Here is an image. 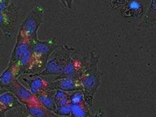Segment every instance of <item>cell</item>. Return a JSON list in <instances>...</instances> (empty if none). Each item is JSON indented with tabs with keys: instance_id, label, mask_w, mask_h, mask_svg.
Wrapping results in <instances>:
<instances>
[{
	"instance_id": "6da1fadb",
	"label": "cell",
	"mask_w": 156,
	"mask_h": 117,
	"mask_svg": "<svg viewBox=\"0 0 156 117\" xmlns=\"http://www.w3.org/2000/svg\"><path fill=\"white\" fill-rule=\"evenodd\" d=\"M85 102L90 109H92L95 94L101 83V73L99 70V57L91 53V58L87 69L79 78Z\"/></svg>"
},
{
	"instance_id": "7a4b0ae2",
	"label": "cell",
	"mask_w": 156,
	"mask_h": 117,
	"mask_svg": "<svg viewBox=\"0 0 156 117\" xmlns=\"http://www.w3.org/2000/svg\"><path fill=\"white\" fill-rule=\"evenodd\" d=\"M9 62H17L20 66L21 75H31L33 59L31 43L18 33Z\"/></svg>"
},
{
	"instance_id": "3957f363",
	"label": "cell",
	"mask_w": 156,
	"mask_h": 117,
	"mask_svg": "<svg viewBox=\"0 0 156 117\" xmlns=\"http://www.w3.org/2000/svg\"><path fill=\"white\" fill-rule=\"evenodd\" d=\"M33 52V66L31 75H36L41 73L45 68L49 57L57 48L54 40H41L36 39L30 41Z\"/></svg>"
},
{
	"instance_id": "277c9868",
	"label": "cell",
	"mask_w": 156,
	"mask_h": 117,
	"mask_svg": "<svg viewBox=\"0 0 156 117\" xmlns=\"http://www.w3.org/2000/svg\"><path fill=\"white\" fill-rule=\"evenodd\" d=\"M45 13V9L43 6H34L27 17L22 22L18 33L30 41L38 39L37 32L44 21Z\"/></svg>"
},
{
	"instance_id": "5b68a950",
	"label": "cell",
	"mask_w": 156,
	"mask_h": 117,
	"mask_svg": "<svg viewBox=\"0 0 156 117\" xmlns=\"http://www.w3.org/2000/svg\"><path fill=\"white\" fill-rule=\"evenodd\" d=\"M58 48L59 50L58 51L57 54L51 60H48L45 68L36 75L42 77L47 76H58L63 73L67 63L71 57V53L73 49L70 48L65 45Z\"/></svg>"
},
{
	"instance_id": "8992f818",
	"label": "cell",
	"mask_w": 156,
	"mask_h": 117,
	"mask_svg": "<svg viewBox=\"0 0 156 117\" xmlns=\"http://www.w3.org/2000/svg\"><path fill=\"white\" fill-rule=\"evenodd\" d=\"M7 91L12 93L18 101L25 106L41 104L37 96L20 83L18 79L7 88Z\"/></svg>"
},
{
	"instance_id": "52a82bcc",
	"label": "cell",
	"mask_w": 156,
	"mask_h": 117,
	"mask_svg": "<svg viewBox=\"0 0 156 117\" xmlns=\"http://www.w3.org/2000/svg\"><path fill=\"white\" fill-rule=\"evenodd\" d=\"M88 65H86L79 58L71 57L67 63L63 73L58 76L55 79L58 78H72L79 79L83 72L87 69Z\"/></svg>"
},
{
	"instance_id": "ba28073f",
	"label": "cell",
	"mask_w": 156,
	"mask_h": 117,
	"mask_svg": "<svg viewBox=\"0 0 156 117\" xmlns=\"http://www.w3.org/2000/svg\"><path fill=\"white\" fill-rule=\"evenodd\" d=\"M18 80L23 81L27 86V88L37 96V94L48 91L49 83L43 77L37 75H20Z\"/></svg>"
},
{
	"instance_id": "9c48e42d",
	"label": "cell",
	"mask_w": 156,
	"mask_h": 117,
	"mask_svg": "<svg viewBox=\"0 0 156 117\" xmlns=\"http://www.w3.org/2000/svg\"><path fill=\"white\" fill-rule=\"evenodd\" d=\"M21 75L20 66L17 62H9L7 68L0 75V88L7 89Z\"/></svg>"
},
{
	"instance_id": "30bf717a",
	"label": "cell",
	"mask_w": 156,
	"mask_h": 117,
	"mask_svg": "<svg viewBox=\"0 0 156 117\" xmlns=\"http://www.w3.org/2000/svg\"><path fill=\"white\" fill-rule=\"evenodd\" d=\"M61 90L66 92H73L76 91H82L81 83L79 79L58 78L55 79L50 83L48 91Z\"/></svg>"
},
{
	"instance_id": "8fae6325",
	"label": "cell",
	"mask_w": 156,
	"mask_h": 117,
	"mask_svg": "<svg viewBox=\"0 0 156 117\" xmlns=\"http://www.w3.org/2000/svg\"><path fill=\"white\" fill-rule=\"evenodd\" d=\"M119 10L124 17L129 19H135L139 18L143 15L144 7L143 4L138 1L129 0Z\"/></svg>"
},
{
	"instance_id": "7c38bea8",
	"label": "cell",
	"mask_w": 156,
	"mask_h": 117,
	"mask_svg": "<svg viewBox=\"0 0 156 117\" xmlns=\"http://www.w3.org/2000/svg\"><path fill=\"white\" fill-rule=\"evenodd\" d=\"M23 106L10 91H7L0 94V113L2 114H5L9 111Z\"/></svg>"
},
{
	"instance_id": "4fadbf2b",
	"label": "cell",
	"mask_w": 156,
	"mask_h": 117,
	"mask_svg": "<svg viewBox=\"0 0 156 117\" xmlns=\"http://www.w3.org/2000/svg\"><path fill=\"white\" fill-rule=\"evenodd\" d=\"M16 17L0 12V30L6 37H10L12 32L15 26Z\"/></svg>"
},
{
	"instance_id": "5bb4252c",
	"label": "cell",
	"mask_w": 156,
	"mask_h": 117,
	"mask_svg": "<svg viewBox=\"0 0 156 117\" xmlns=\"http://www.w3.org/2000/svg\"><path fill=\"white\" fill-rule=\"evenodd\" d=\"M54 94H55V91H47L40 94H37L36 96H37L39 102H41V104L45 108L52 112H54V111L56 108V106H55L53 98Z\"/></svg>"
},
{
	"instance_id": "9a60e30c",
	"label": "cell",
	"mask_w": 156,
	"mask_h": 117,
	"mask_svg": "<svg viewBox=\"0 0 156 117\" xmlns=\"http://www.w3.org/2000/svg\"><path fill=\"white\" fill-rule=\"evenodd\" d=\"M26 110L33 117H59L53 112L48 110L42 104L26 106Z\"/></svg>"
},
{
	"instance_id": "2e32d148",
	"label": "cell",
	"mask_w": 156,
	"mask_h": 117,
	"mask_svg": "<svg viewBox=\"0 0 156 117\" xmlns=\"http://www.w3.org/2000/svg\"><path fill=\"white\" fill-rule=\"evenodd\" d=\"M71 115L76 117H92L91 109L86 102L76 105H72Z\"/></svg>"
},
{
	"instance_id": "e0dca14e",
	"label": "cell",
	"mask_w": 156,
	"mask_h": 117,
	"mask_svg": "<svg viewBox=\"0 0 156 117\" xmlns=\"http://www.w3.org/2000/svg\"><path fill=\"white\" fill-rule=\"evenodd\" d=\"M155 0H150L147 11L143 19V24L145 26L151 25L155 21Z\"/></svg>"
},
{
	"instance_id": "ac0fdd59",
	"label": "cell",
	"mask_w": 156,
	"mask_h": 117,
	"mask_svg": "<svg viewBox=\"0 0 156 117\" xmlns=\"http://www.w3.org/2000/svg\"><path fill=\"white\" fill-rule=\"evenodd\" d=\"M54 102L56 107H59L66 104L69 102V92H66L61 90L55 91Z\"/></svg>"
},
{
	"instance_id": "d6986e66",
	"label": "cell",
	"mask_w": 156,
	"mask_h": 117,
	"mask_svg": "<svg viewBox=\"0 0 156 117\" xmlns=\"http://www.w3.org/2000/svg\"><path fill=\"white\" fill-rule=\"evenodd\" d=\"M0 12L16 17L17 9L11 0H0Z\"/></svg>"
},
{
	"instance_id": "ffe728a7",
	"label": "cell",
	"mask_w": 156,
	"mask_h": 117,
	"mask_svg": "<svg viewBox=\"0 0 156 117\" xmlns=\"http://www.w3.org/2000/svg\"><path fill=\"white\" fill-rule=\"evenodd\" d=\"M69 102L72 105H76L86 102L83 91H76L69 92Z\"/></svg>"
},
{
	"instance_id": "44dd1931",
	"label": "cell",
	"mask_w": 156,
	"mask_h": 117,
	"mask_svg": "<svg viewBox=\"0 0 156 117\" xmlns=\"http://www.w3.org/2000/svg\"><path fill=\"white\" fill-rule=\"evenodd\" d=\"M71 109L72 104H71V102H69L66 104L63 105V106L56 107V108H55L53 113L58 116L69 117L71 114Z\"/></svg>"
},
{
	"instance_id": "7402d4cb",
	"label": "cell",
	"mask_w": 156,
	"mask_h": 117,
	"mask_svg": "<svg viewBox=\"0 0 156 117\" xmlns=\"http://www.w3.org/2000/svg\"><path fill=\"white\" fill-rule=\"evenodd\" d=\"M129 0H109V3L112 8L115 9H120L123 6H125Z\"/></svg>"
},
{
	"instance_id": "603a6c76",
	"label": "cell",
	"mask_w": 156,
	"mask_h": 117,
	"mask_svg": "<svg viewBox=\"0 0 156 117\" xmlns=\"http://www.w3.org/2000/svg\"><path fill=\"white\" fill-rule=\"evenodd\" d=\"M73 0H63L64 7H68L69 9H71L73 7Z\"/></svg>"
},
{
	"instance_id": "cb8c5ba5",
	"label": "cell",
	"mask_w": 156,
	"mask_h": 117,
	"mask_svg": "<svg viewBox=\"0 0 156 117\" xmlns=\"http://www.w3.org/2000/svg\"><path fill=\"white\" fill-rule=\"evenodd\" d=\"M92 117H105V112H103V110L101 109V108H99V109L96 112L94 116H93Z\"/></svg>"
},
{
	"instance_id": "d4e9b609",
	"label": "cell",
	"mask_w": 156,
	"mask_h": 117,
	"mask_svg": "<svg viewBox=\"0 0 156 117\" xmlns=\"http://www.w3.org/2000/svg\"><path fill=\"white\" fill-rule=\"evenodd\" d=\"M16 117H32L28 113H27V114H23V115H20V116H16Z\"/></svg>"
},
{
	"instance_id": "484cf974",
	"label": "cell",
	"mask_w": 156,
	"mask_h": 117,
	"mask_svg": "<svg viewBox=\"0 0 156 117\" xmlns=\"http://www.w3.org/2000/svg\"><path fill=\"white\" fill-rule=\"evenodd\" d=\"M7 89H4V88H0V94H2V93L5 92V91H7Z\"/></svg>"
},
{
	"instance_id": "4316f807",
	"label": "cell",
	"mask_w": 156,
	"mask_h": 117,
	"mask_svg": "<svg viewBox=\"0 0 156 117\" xmlns=\"http://www.w3.org/2000/svg\"><path fill=\"white\" fill-rule=\"evenodd\" d=\"M0 117H6L5 114H2V113H0Z\"/></svg>"
},
{
	"instance_id": "83f0119b",
	"label": "cell",
	"mask_w": 156,
	"mask_h": 117,
	"mask_svg": "<svg viewBox=\"0 0 156 117\" xmlns=\"http://www.w3.org/2000/svg\"><path fill=\"white\" fill-rule=\"evenodd\" d=\"M69 117H76V116H73V115H70V116Z\"/></svg>"
},
{
	"instance_id": "f1b7e54d",
	"label": "cell",
	"mask_w": 156,
	"mask_h": 117,
	"mask_svg": "<svg viewBox=\"0 0 156 117\" xmlns=\"http://www.w3.org/2000/svg\"><path fill=\"white\" fill-rule=\"evenodd\" d=\"M59 1H61V2L62 3V4H63V0H59Z\"/></svg>"
},
{
	"instance_id": "f546056e",
	"label": "cell",
	"mask_w": 156,
	"mask_h": 117,
	"mask_svg": "<svg viewBox=\"0 0 156 117\" xmlns=\"http://www.w3.org/2000/svg\"><path fill=\"white\" fill-rule=\"evenodd\" d=\"M128 117H130V116H128Z\"/></svg>"
},
{
	"instance_id": "4dcf8cb0",
	"label": "cell",
	"mask_w": 156,
	"mask_h": 117,
	"mask_svg": "<svg viewBox=\"0 0 156 117\" xmlns=\"http://www.w3.org/2000/svg\"><path fill=\"white\" fill-rule=\"evenodd\" d=\"M32 117H33V116H32Z\"/></svg>"
}]
</instances>
